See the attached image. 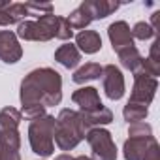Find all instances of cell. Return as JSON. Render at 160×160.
<instances>
[{
  "instance_id": "cell-1",
  "label": "cell",
  "mask_w": 160,
  "mask_h": 160,
  "mask_svg": "<svg viewBox=\"0 0 160 160\" xmlns=\"http://www.w3.org/2000/svg\"><path fill=\"white\" fill-rule=\"evenodd\" d=\"M23 106H58L62 100V77L53 68H38L32 70L23 81L19 92Z\"/></svg>"
},
{
  "instance_id": "cell-2",
  "label": "cell",
  "mask_w": 160,
  "mask_h": 160,
  "mask_svg": "<svg viewBox=\"0 0 160 160\" xmlns=\"http://www.w3.org/2000/svg\"><path fill=\"white\" fill-rule=\"evenodd\" d=\"M87 136L83 121L79 117V111L62 109L55 119V143L60 151H72L81 143Z\"/></svg>"
},
{
  "instance_id": "cell-3",
  "label": "cell",
  "mask_w": 160,
  "mask_h": 160,
  "mask_svg": "<svg viewBox=\"0 0 160 160\" xmlns=\"http://www.w3.org/2000/svg\"><path fill=\"white\" fill-rule=\"evenodd\" d=\"M55 117L43 115L40 119L30 121L28 124V141L36 154L40 156H51L55 152Z\"/></svg>"
},
{
  "instance_id": "cell-4",
  "label": "cell",
  "mask_w": 160,
  "mask_h": 160,
  "mask_svg": "<svg viewBox=\"0 0 160 160\" xmlns=\"http://www.w3.org/2000/svg\"><path fill=\"white\" fill-rule=\"evenodd\" d=\"M58 15L47 13L38 21H21L15 36L25 42H49L57 36Z\"/></svg>"
},
{
  "instance_id": "cell-5",
  "label": "cell",
  "mask_w": 160,
  "mask_h": 160,
  "mask_svg": "<svg viewBox=\"0 0 160 160\" xmlns=\"http://www.w3.org/2000/svg\"><path fill=\"white\" fill-rule=\"evenodd\" d=\"M85 138L92 149L91 160H117V147L106 128H92L87 132Z\"/></svg>"
},
{
  "instance_id": "cell-6",
  "label": "cell",
  "mask_w": 160,
  "mask_h": 160,
  "mask_svg": "<svg viewBox=\"0 0 160 160\" xmlns=\"http://www.w3.org/2000/svg\"><path fill=\"white\" fill-rule=\"evenodd\" d=\"M156 89H158V81L154 77H149L145 73H134V87H132V94H130V100L128 102H134V104H141V106H149L156 94Z\"/></svg>"
},
{
  "instance_id": "cell-7",
  "label": "cell",
  "mask_w": 160,
  "mask_h": 160,
  "mask_svg": "<svg viewBox=\"0 0 160 160\" xmlns=\"http://www.w3.org/2000/svg\"><path fill=\"white\" fill-rule=\"evenodd\" d=\"M102 83L109 100H121L124 96V77L115 64L102 66Z\"/></svg>"
},
{
  "instance_id": "cell-8",
  "label": "cell",
  "mask_w": 160,
  "mask_h": 160,
  "mask_svg": "<svg viewBox=\"0 0 160 160\" xmlns=\"http://www.w3.org/2000/svg\"><path fill=\"white\" fill-rule=\"evenodd\" d=\"M23 57V47L12 30H0V60L6 64H15Z\"/></svg>"
},
{
  "instance_id": "cell-9",
  "label": "cell",
  "mask_w": 160,
  "mask_h": 160,
  "mask_svg": "<svg viewBox=\"0 0 160 160\" xmlns=\"http://www.w3.org/2000/svg\"><path fill=\"white\" fill-rule=\"evenodd\" d=\"M108 36H109V42H111L115 53H121V51H124V49H128V47L134 45V38H132L130 27L124 21L111 23L109 28H108Z\"/></svg>"
},
{
  "instance_id": "cell-10",
  "label": "cell",
  "mask_w": 160,
  "mask_h": 160,
  "mask_svg": "<svg viewBox=\"0 0 160 160\" xmlns=\"http://www.w3.org/2000/svg\"><path fill=\"white\" fill-rule=\"evenodd\" d=\"M72 100L79 106L81 111H94L100 106H104L100 102V94H98V91L94 87H81V89H77L72 94Z\"/></svg>"
},
{
  "instance_id": "cell-11",
  "label": "cell",
  "mask_w": 160,
  "mask_h": 160,
  "mask_svg": "<svg viewBox=\"0 0 160 160\" xmlns=\"http://www.w3.org/2000/svg\"><path fill=\"white\" fill-rule=\"evenodd\" d=\"M79 117L83 121V126L85 130H92V128H100L104 124H109L113 121V113L111 109H108L106 106H100L98 109L94 111H79Z\"/></svg>"
},
{
  "instance_id": "cell-12",
  "label": "cell",
  "mask_w": 160,
  "mask_h": 160,
  "mask_svg": "<svg viewBox=\"0 0 160 160\" xmlns=\"http://www.w3.org/2000/svg\"><path fill=\"white\" fill-rule=\"evenodd\" d=\"M79 8L85 10L89 13V17L94 21V19H104V17L111 15L113 12H117L119 4L117 2H109V0H85Z\"/></svg>"
},
{
  "instance_id": "cell-13",
  "label": "cell",
  "mask_w": 160,
  "mask_h": 160,
  "mask_svg": "<svg viewBox=\"0 0 160 160\" xmlns=\"http://www.w3.org/2000/svg\"><path fill=\"white\" fill-rule=\"evenodd\" d=\"M75 47L87 55H94L102 49V38L96 30H81L75 36Z\"/></svg>"
},
{
  "instance_id": "cell-14",
  "label": "cell",
  "mask_w": 160,
  "mask_h": 160,
  "mask_svg": "<svg viewBox=\"0 0 160 160\" xmlns=\"http://www.w3.org/2000/svg\"><path fill=\"white\" fill-rule=\"evenodd\" d=\"M152 139H154V136L152 138H128L122 147L124 158L126 160H143V154Z\"/></svg>"
},
{
  "instance_id": "cell-15",
  "label": "cell",
  "mask_w": 160,
  "mask_h": 160,
  "mask_svg": "<svg viewBox=\"0 0 160 160\" xmlns=\"http://www.w3.org/2000/svg\"><path fill=\"white\" fill-rule=\"evenodd\" d=\"M55 60H57L58 64H62L64 68L72 70V68H75L79 62H81V53H79V49H77L75 45L64 43V45H60V47L55 51Z\"/></svg>"
},
{
  "instance_id": "cell-16",
  "label": "cell",
  "mask_w": 160,
  "mask_h": 160,
  "mask_svg": "<svg viewBox=\"0 0 160 160\" xmlns=\"http://www.w3.org/2000/svg\"><path fill=\"white\" fill-rule=\"evenodd\" d=\"M100 77H102V66L98 62H87L85 66L75 70L72 81L77 85H83L87 81H94V79H100Z\"/></svg>"
},
{
  "instance_id": "cell-17",
  "label": "cell",
  "mask_w": 160,
  "mask_h": 160,
  "mask_svg": "<svg viewBox=\"0 0 160 160\" xmlns=\"http://www.w3.org/2000/svg\"><path fill=\"white\" fill-rule=\"evenodd\" d=\"M21 111L15 108H4L0 111V134L4 132H15L21 122Z\"/></svg>"
},
{
  "instance_id": "cell-18",
  "label": "cell",
  "mask_w": 160,
  "mask_h": 160,
  "mask_svg": "<svg viewBox=\"0 0 160 160\" xmlns=\"http://www.w3.org/2000/svg\"><path fill=\"white\" fill-rule=\"evenodd\" d=\"M117 55H119L121 64H122L126 70H130V72H134V73L139 70L143 57L139 55V51H138L136 45H132V47H128V49H124V51H121V53H117Z\"/></svg>"
},
{
  "instance_id": "cell-19",
  "label": "cell",
  "mask_w": 160,
  "mask_h": 160,
  "mask_svg": "<svg viewBox=\"0 0 160 160\" xmlns=\"http://www.w3.org/2000/svg\"><path fill=\"white\" fill-rule=\"evenodd\" d=\"M149 115V109L141 104H134V102H128L122 109V117L124 121H128V124L132 122H143Z\"/></svg>"
},
{
  "instance_id": "cell-20",
  "label": "cell",
  "mask_w": 160,
  "mask_h": 160,
  "mask_svg": "<svg viewBox=\"0 0 160 160\" xmlns=\"http://www.w3.org/2000/svg\"><path fill=\"white\" fill-rule=\"evenodd\" d=\"M66 21L70 23V27L72 28H85V27H89L91 25V17H89V13L85 12V10H81V8H77V10H73L68 17H66Z\"/></svg>"
},
{
  "instance_id": "cell-21",
  "label": "cell",
  "mask_w": 160,
  "mask_h": 160,
  "mask_svg": "<svg viewBox=\"0 0 160 160\" xmlns=\"http://www.w3.org/2000/svg\"><path fill=\"white\" fill-rule=\"evenodd\" d=\"M4 12L8 13V17L13 23H21L25 17H28V12H27V4L25 2H13L8 8H4Z\"/></svg>"
},
{
  "instance_id": "cell-22",
  "label": "cell",
  "mask_w": 160,
  "mask_h": 160,
  "mask_svg": "<svg viewBox=\"0 0 160 160\" xmlns=\"http://www.w3.org/2000/svg\"><path fill=\"white\" fill-rule=\"evenodd\" d=\"M130 32H132V38H138V40H141V42L151 40L152 36H156V32L151 28V23H145V21L136 23V25H134V28H132Z\"/></svg>"
},
{
  "instance_id": "cell-23",
  "label": "cell",
  "mask_w": 160,
  "mask_h": 160,
  "mask_svg": "<svg viewBox=\"0 0 160 160\" xmlns=\"http://www.w3.org/2000/svg\"><path fill=\"white\" fill-rule=\"evenodd\" d=\"M130 138H152V128L147 122H132L128 126Z\"/></svg>"
},
{
  "instance_id": "cell-24",
  "label": "cell",
  "mask_w": 160,
  "mask_h": 160,
  "mask_svg": "<svg viewBox=\"0 0 160 160\" xmlns=\"http://www.w3.org/2000/svg\"><path fill=\"white\" fill-rule=\"evenodd\" d=\"M138 72L156 79V77L160 75V62H154V60H151L149 57H147V58H141V66H139ZM138 72H136V73H138Z\"/></svg>"
},
{
  "instance_id": "cell-25",
  "label": "cell",
  "mask_w": 160,
  "mask_h": 160,
  "mask_svg": "<svg viewBox=\"0 0 160 160\" xmlns=\"http://www.w3.org/2000/svg\"><path fill=\"white\" fill-rule=\"evenodd\" d=\"M25 4H27L28 15H34L38 19L47 13H53V4H38V2H25Z\"/></svg>"
},
{
  "instance_id": "cell-26",
  "label": "cell",
  "mask_w": 160,
  "mask_h": 160,
  "mask_svg": "<svg viewBox=\"0 0 160 160\" xmlns=\"http://www.w3.org/2000/svg\"><path fill=\"white\" fill-rule=\"evenodd\" d=\"M21 115H25L28 121H34V119H40V117H43V115H45V108H43V106H38V104L23 106Z\"/></svg>"
},
{
  "instance_id": "cell-27",
  "label": "cell",
  "mask_w": 160,
  "mask_h": 160,
  "mask_svg": "<svg viewBox=\"0 0 160 160\" xmlns=\"http://www.w3.org/2000/svg\"><path fill=\"white\" fill-rule=\"evenodd\" d=\"M73 36V28L70 27V23L66 21V17H58V27H57V36L58 40H70Z\"/></svg>"
},
{
  "instance_id": "cell-28",
  "label": "cell",
  "mask_w": 160,
  "mask_h": 160,
  "mask_svg": "<svg viewBox=\"0 0 160 160\" xmlns=\"http://www.w3.org/2000/svg\"><path fill=\"white\" fill-rule=\"evenodd\" d=\"M0 160H21V154H19V151H15L0 141Z\"/></svg>"
},
{
  "instance_id": "cell-29",
  "label": "cell",
  "mask_w": 160,
  "mask_h": 160,
  "mask_svg": "<svg viewBox=\"0 0 160 160\" xmlns=\"http://www.w3.org/2000/svg\"><path fill=\"white\" fill-rule=\"evenodd\" d=\"M143 160H160V147L156 143V139H152L143 154Z\"/></svg>"
},
{
  "instance_id": "cell-30",
  "label": "cell",
  "mask_w": 160,
  "mask_h": 160,
  "mask_svg": "<svg viewBox=\"0 0 160 160\" xmlns=\"http://www.w3.org/2000/svg\"><path fill=\"white\" fill-rule=\"evenodd\" d=\"M158 47H160V40L156 38V40L152 42V45H151V55H149V58H151V60H154V62H160V55H158Z\"/></svg>"
},
{
  "instance_id": "cell-31",
  "label": "cell",
  "mask_w": 160,
  "mask_h": 160,
  "mask_svg": "<svg viewBox=\"0 0 160 160\" xmlns=\"http://www.w3.org/2000/svg\"><path fill=\"white\" fill-rule=\"evenodd\" d=\"M151 21H152L151 28H152L154 32H158V23H160V12H154V13H152V19H151Z\"/></svg>"
},
{
  "instance_id": "cell-32",
  "label": "cell",
  "mask_w": 160,
  "mask_h": 160,
  "mask_svg": "<svg viewBox=\"0 0 160 160\" xmlns=\"http://www.w3.org/2000/svg\"><path fill=\"white\" fill-rule=\"evenodd\" d=\"M55 160H73V156H70V154H58Z\"/></svg>"
},
{
  "instance_id": "cell-33",
  "label": "cell",
  "mask_w": 160,
  "mask_h": 160,
  "mask_svg": "<svg viewBox=\"0 0 160 160\" xmlns=\"http://www.w3.org/2000/svg\"><path fill=\"white\" fill-rule=\"evenodd\" d=\"M73 160H91V158H89V156H83V154H81V156H75Z\"/></svg>"
}]
</instances>
